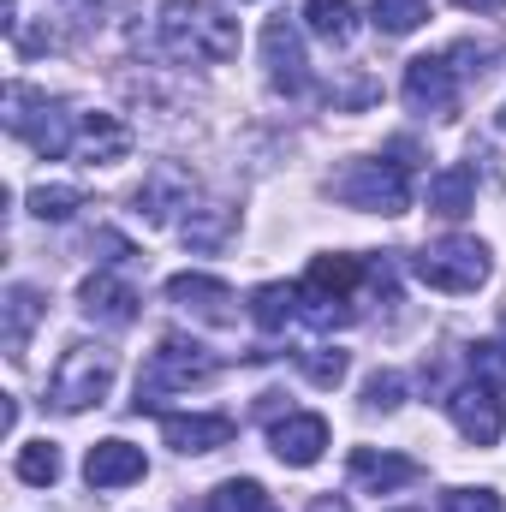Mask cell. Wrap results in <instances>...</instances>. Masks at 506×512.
Returning a JSON list of instances; mask_svg holds the SVG:
<instances>
[{
    "label": "cell",
    "mask_w": 506,
    "mask_h": 512,
    "mask_svg": "<svg viewBox=\"0 0 506 512\" xmlns=\"http://www.w3.org/2000/svg\"><path fill=\"white\" fill-rule=\"evenodd\" d=\"M417 477H423V465L405 459V453H376V447H358V453H352V483H358L364 495H393V489H405V483H417Z\"/></svg>",
    "instance_id": "14"
},
{
    "label": "cell",
    "mask_w": 506,
    "mask_h": 512,
    "mask_svg": "<svg viewBox=\"0 0 506 512\" xmlns=\"http://www.w3.org/2000/svg\"><path fill=\"white\" fill-rule=\"evenodd\" d=\"M364 405H370V411H399V405H405V376H393V370L370 376V387H364Z\"/></svg>",
    "instance_id": "28"
},
{
    "label": "cell",
    "mask_w": 506,
    "mask_h": 512,
    "mask_svg": "<svg viewBox=\"0 0 506 512\" xmlns=\"http://www.w3.org/2000/svg\"><path fill=\"white\" fill-rule=\"evenodd\" d=\"M310 512H352V507H346L340 495H316V501H310Z\"/></svg>",
    "instance_id": "30"
},
{
    "label": "cell",
    "mask_w": 506,
    "mask_h": 512,
    "mask_svg": "<svg viewBox=\"0 0 506 512\" xmlns=\"http://www.w3.org/2000/svg\"><path fill=\"white\" fill-rule=\"evenodd\" d=\"M167 298H173L179 310H191L197 322H215V328L239 322L233 292H227V280H215V274H173V280H167Z\"/></svg>",
    "instance_id": "10"
},
{
    "label": "cell",
    "mask_w": 506,
    "mask_h": 512,
    "mask_svg": "<svg viewBox=\"0 0 506 512\" xmlns=\"http://www.w3.org/2000/svg\"><path fill=\"white\" fill-rule=\"evenodd\" d=\"M143 471H149V459H143V447H131V441H96L90 459H84V483H90V489H126Z\"/></svg>",
    "instance_id": "13"
},
{
    "label": "cell",
    "mask_w": 506,
    "mask_h": 512,
    "mask_svg": "<svg viewBox=\"0 0 506 512\" xmlns=\"http://www.w3.org/2000/svg\"><path fill=\"white\" fill-rule=\"evenodd\" d=\"M495 126H501V131H506V108H501V114H495Z\"/></svg>",
    "instance_id": "32"
},
{
    "label": "cell",
    "mask_w": 506,
    "mask_h": 512,
    "mask_svg": "<svg viewBox=\"0 0 506 512\" xmlns=\"http://www.w3.org/2000/svg\"><path fill=\"white\" fill-rule=\"evenodd\" d=\"M84 209V191L78 185H36L30 191V215L36 221H72Z\"/></svg>",
    "instance_id": "23"
},
{
    "label": "cell",
    "mask_w": 506,
    "mask_h": 512,
    "mask_svg": "<svg viewBox=\"0 0 506 512\" xmlns=\"http://www.w3.org/2000/svg\"><path fill=\"white\" fill-rule=\"evenodd\" d=\"M405 512H417V507H405Z\"/></svg>",
    "instance_id": "34"
},
{
    "label": "cell",
    "mask_w": 506,
    "mask_h": 512,
    "mask_svg": "<svg viewBox=\"0 0 506 512\" xmlns=\"http://www.w3.org/2000/svg\"><path fill=\"white\" fill-rule=\"evenodd\" d=\"M197 512H215V507H197Z\"/></svg>",
    "instance_id": "33"
},
{
    "label": "cell",
    "mask_w": 506,
    "mask_h": 512,
    "mask_svg": "<svg viewBox=\"0 0 506 512\" xmlns=\"http://www.w3.org/2000/svg\"><path fill=\"white\" fill-rule=\"evenodd\" d=\"M453 6H465V12H501L506 0H453Z\"/></svg>",
    "instance_id": "31"
},
{
    "label": "cell",
    "mask_w": 506,
    "mask_h": 512,
    "mask_svg": "<svg viewBox=\"0 0 506 512\" xmlns=\"http://www.w3.org/2000/svg\"><path fill=\"white\" fill-rule=\"evenodd\" d=\"M18 483H30V489H48L54 477H60V447L54 441H30L24 453H18Z\"/></svg>",
    "instance_id": "24"
},
{
    "label": "cell",
    "mask_w": 506,
    "mask_h": 512,
    "mask_svg": "<svg viewBox=\"0 0 506 512\" xmlns=\"http://www.w3.org/2000/svg\"><path fill=\"white\" fill-rule=\"evenodd\" d=\"M114 387V352L108 346H66V358L54 364V382H48V405L54 411H90L102 405Z\"/></svg>",
    "instance_id": "4"
},
{
    "label": "cell",
    "mask_w": 506,
    "mask_h": 512,
    "mask_svg": "<svg viewBox=\"0 0 506 512\" xmlns=\"http://www.w3.org/2000/svg\"><path fill=\"white\" fill-rule=\"evenodd\" d=\"M78 304H84L90 322H108V328H131L137 322V292L126 280H114V274H90L78 286Z\"/></svg>",
    "instance_id": "15"
},
{
    "label": "cell",
    "mask_w": 506,
    "mask_h": 512,
    "mask_svg": "<svg viewBox=\"0 0 506 512\" xmlns=\"http://www.w3.org/2000/svg\"><path fill=\"white\" fill-rule=\"evenodd\" d=\"M334 197L352 209H370V215H405L411 209V173H405V161H352L334 179Z\"/></svg>",
    "instance_id": "5"
},
{
    "label": "cell",
    "mask_w": 506,
    "mask_h": 512,
    "mask_svg": "<svg viewBox=\"0 0 506 512\" xmlns=\"http://www.w3.org/2000/svg\"><path fill=\"white\" fill-rule=\"evenodd\" d=\"M221 376V358L209 352V346H197V340H179V334H167L155 352H149V364L137 370V411H155L167 393H185V387H203Z\"/></svg>",
    "instance_id": "2"
},
{
    "label": "cell",
    "mask_w": 506,
    "mask_h": 512,
    "mask_svg": "<svg viewBox=\"0 0 506 512\" xmlns=\"http://www.w3.org/2000/svg\"><path fill=\"white\" fill-rule=\"evenodd\" d=\"M268 447H274V459L280 465H316L322 459V447H328V417H316V411H286L274 429H268Z\"/></svg>",
    "instance_id": "9"
},
{
    "label": "cell",
    "mask_w": 506,
    "mask_h": 512,
    "mask_svg": "<svg viewBox=\"0 0 506 512\" xmlns=\"http://www.w3.org/2000/svg\"><path fill=\"white\" fill-rule=\"evenodd\" d=\"M191 197H197V185H191L185 167H155V173L143 179V191H137V209H143L149 221H173L179 209H191Z\"/></svg>",
    "instance_id": "16"
},
{
    "label": "cell",
    "mask_w": 506,
    "mask_h": 512,
    "mask_svg": "<svg viewBox=\"0 0 506 512\" xmlns=\"http://www.w3.org/2000/svg\"><path fill=\"white\" fill-rule=\"evenodd\" d=\"M304 24L322 42H352V0H304Z\"/></svg>",
    "instance_id": "22"
},
{
    "label": "cell",
    "mask_w": 506,
    "mask_h": 512,
    "mask_svg": "<svg viewBox=\"0 0 506 512\" xmlns=\"http://www.w3.org/2000/svg\"><path fill=\"white\" fill-rule=\"evenodd\" d=\"M131 131L114 120V114H78V137H72V155L78 161H126Z\"/></svg>",
    "instance_id": "17"
},
{
    "label": "cell",
    "mask_w": 506,
    "mask_h": 512,
    "mask_svg": "<svg viewBox=\"0 0 506 512\" xmlns=\"http://www.w3.org/2000/svg\"><path fill=\"white\" fill-rule=\"evenodd\" d=\"M441 501H447V512H506L495 489H447Z\"/></svg>",
    "instance_id": "29"
},
{
    "label": "cell",
    "mask_w": 506,
    "mask_h": 512,
    "mask_svg": "<svg viewBox=\"0 0 506 512\" xmlns=\"http://www.w3.org/2000/svg\"><path fill=\"white\" fill-rule=\"evenodd\" d=\"M161 435L173 453H215L233 441V417L221 411H185V417H161Z\"/></svg>",
    "instance_id": "12"
},
{
    "label": "cell",
    "mask_w": 506,
    "mask_h": 512,
    "mask_svg": "<svg viewBox=\"0 0 506 512\" xmlns=\"http://www.w3.org/2000/svg\"><path fill=\"white\" fill-rule=\"evenodd\" d=\"M215 501H221V512H280L256 477H233V483H221V489H215Z\"/></svg>",
    "instance_id": "27"
},
{
    "label": "cell",
    "mask_w": 506,
    "mask_h": 512,
    "mask_svg": "<svg viewBox=\"0 0 506 512\" xmlns=\"http://www.w3.org/2000/svg\"><path fill=\"white\" fill-rule=\"evenodd\" d=\"M298 370H304L316 387H340L346 370H352V358H346L340 346H310V352H298Z\"/></svg>",
    "instance_id": "25"
},
{
    "label": "cell",
    "mask_w": 506,
    "mask_h": 512,
    "mask_svg": "<svg viewBox=\"0 0 506 512\" xmlns=\"http://www.w3.org/2000/svg\"><path fill=\"white\" fill-rule=\"evenodd\" d=\"M471 203H477V167H471V161H453V167H441V173L429 179V209H435L441 221L471 215Z\"/></svg>",
    "instance_id": "18"
},
{
    "label": "cell",
    "mask_w": 506,
    "mask_h": 512,
    "mask_svg": "<svg viewBox=\"0 0 506 512\" xmlns=\"http://www.w3.org/2000/svg\"><path fill=\"white\" fill-rule=\"evenodd\" d=\"M155 30H161V48L191 66H221L239 54V24L209 0H167Z\"/></svg>",
    "instance_id": "1"
},
{
    "label": "cell",
    "mask_w": 506,
    "mask_h": 512,
    "mask_svg": "<svg viewBox=\"0 0 506 512\" xmlns=\"http://www.w3.org/2000/svg\"><path fill=\"white\" fill-rule=\"evenodd\" d=\"M6 358H24V346H30V328L42 322V298L30 292V286H6Z\"/></svg>",
    "instance_id": "19"
},
{
    "label": "cell",
    "mask_w": 506,
    "mask_h": 512,
    "mask_svg": "<svg viewBox=\"0 0 506 512\" xmlns=\"http://www.w3.org/2000/svg\"><path fill=\"white\" fill-rule=\"evenodd\" d=\"M376 30L381 36H411L423 18H429V0H376Z\"/></svg>",
    "instance_id": "26"
},
{
    "label": "cell",
    "mask_w": 506,
    "mask_h": 512,
    "mask_svg": "<svg viewBox=\"0 0 506 512\" xmlns=\"http://www.w3.org/2000/svg\"><path fill=\"white\" fill-rule=\"evenodd\" d=\"M298 316V286H256L251 292V322L262 334H280Z\"/></svg>",
    "instance_id": "20"
},
{
    "label": "cell",
    "mask_w": 506,
    "mask_h": 512,
    "mask_svg": "<svg viewBox=\"0 0 506 512\" xmlns=\"http://www.w3.org/2000/svg\"><path fill=\"white\" fill-rule=\"evenodd\" d=\"M262 60H268V78H274V90H286V96H298L304 84H310V60H304V42H298V30L286 24V18H268V30H262Z\"/></svg>",
    "instance_id": "11"
},
{
    "label": "cell",
    "mask_w": 506,
    "mask_h": 512,
    "mask_svg": "<svg viewBox=\"0 0 506 512\" xmlns=\"http://www.w3.org/2000/svg\"><path fill=\"white\" fill-rule=\"evenodd\" d=\"M411 274L435 292H477L489 280V251L477 239H441L411 256Z\"/></svg>",
    "instance_id": "6"
},
{
    "label": "cell",
    "mask_w": 506,
    "mask_h": 512,
    "mask_svg": "<svg viewBox=\"0 0 506 512\" xmlns=\"http://www.w3.org/2000/svg\"><path fill=\"white\" fill-rule=\"evenodd\" d=\"M399 96H405L411 114H447V108L459 102V72H453V60H447V54H417V60L405 66Z\"/></svg>",
    "instance_id": "7"
},
{
    "label": "cell",
    "mask_w": 506,
    "mask_h": 512,
    "mask_svg": "<svg viewBox=\"0 0 506 512\" xmlns=\"http://www.w3.org/2000/svg\"><path fill=\"white\" fill-rule=\"evenodd\" d=\"M447 411H453V423H459V435L471 441V447H495L501 441V393L495 382H465L453 399H447Z\"/></svg>",
    "instance_id": "8"
},
{
    "label": "cell",
    "mask_w": 506,
    "mask_h": 512,
    "mask_svg": "<svg viewBox=\"0 0 506 512\" xmlns=\"http://www.w3.org/2000/svg\"><path fill=\"white\" fill-rule=\"evenodd\" d=\"M358 280H364V262H358V256H316L310 274H304V286H298L304 316H310L316 328L352 322V316H358V298H352Z\"/></svg>",
    "instance_id": "3"
},
{
    "label": "cell",
    "mask_w": 506,
    "mask_h": 512,
    "mask_svg": "<svg viewBox=\"0 0 506 512\" xmlns=\"http://www.w3.org/2000/svg\"><path fill=\"white\" fill-rule=\"evenodd\" d=\"M227 233H233V209H221V203H209L203 215H191V221L179 227V239H185L191 251H215V245H227Z\"/></svg>",
    "instance_id": "21"
}]
</instances>
